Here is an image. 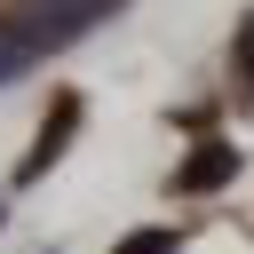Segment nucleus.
I'll use <instances>...</instances> for the list:
<instances>
[{
  "label": "nucleus",
  "instance_id": "obj_1",
  "mask_svg": "<svg viewBox=\"0 0 254 254\" xmlns=\"http://www.w3.org/2000/svg\"><path fill=\"white\" fill-rule=\"evenodd\" d=\"M111 0H8V16H0V32L8 40H24L32 56H48V48H64V40H79L95 16H103Z\"/></svg>",
  "mask_w": 254,
  "mask_h": 254
},
{
  "label": "nucleus",
  "instance_id": "obj_2",
  "mask_svg": "<svg viewBox=\"0 0 254 254\" xmlns=\"http://www.w3.org/2000/svg\"><path fill=\"white\" fill-rule=\"evenodd\" d=\"M71 127H79V95H56V119L40 127V143L24 151V167H16V183H40L48 167H56V151L71 143Z\"/></svg>",
  "mask_w": 254,
  "mask_h": 254
},
{
  "label": "nucleus",
  "instance_id": "obj_3",
  "mask_svg": "<svg viewBox=\"0 0 254 254\" xmlns=\"http://www.w3.org/2000/svg\"><path fill=\"white\" fill-rule=\"evenodd\" d=\"M230 175H238V151H230V143H206V151L175 175V190H214V183H230Z\"/></svg>",
  "mask_w": 254,
  "mask_h": 254
},
{
  "label": "nucleus",
  "instance_id": "obj_4",
  "mask_svg": "<svg viewBox=\"0 0 254 254\" xmlns=\"http://www.w3.org/2000/svg\"><path fill=\"white\" fill-rule=\"evenodd\" d=\"M32 64H40V56H32L24 40H8V32H0V87H8V79H24Z\"/></svg>",
  "mask_w": 254,
  "mask_h": 254
},
{
  "label": "nucleus",
  "instance_id": "obj_5",
  "mask_svg": "<svg viewBox=\"0 0 254 254\" xmlns=\"http://www.w3.org/2000/svg\"><path fill=\"white\" fill-rule=\"evenodd\" d=\"M111 254H175V230H135V238H119Z\"/></svg>",
  "mask_w": 254,
  "mask_h": 254
},
{
  "label": "nucleus",
  "instance_id": "obj_6",
  "mask_svg": "<svg viewBox=\"0 0 254 254\" xmlns=\"http://www.w3.org/2000/svg\"><path fill=\"white\" fill-rule=\"evenodd\" d=\"M246 95H254V64H246Z\"/></svg>",
  "mask_w": 254,
  "mask_h": 254
},
{
  "label": "nucleus",
  "instance_id": "obj_7",
  "mask_svg": "<svg viewBox=\"0 0 254 254\" xmlns=\"http://www.w3.org/2000/svg\"><path fill=\"white\" fill-rule=\"evenodd\" d=\"M0 222H8V206H0Z\"/></svg>",
  "mask_w": 254,
  "mask_h": 254
}]
</instances>
